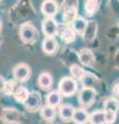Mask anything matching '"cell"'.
Returning a JSON list of instances; mask_svg holds the SVG:
<instances>
[{
    "label": "cell",
    "mask_w": 119,
    "mask_h": 124,
    "mask_svg": "<svg viewBox=\"0 0 119 124\" xmlns=\"http://www.w3.org/2000/svg\"><path fill=\"white\" fill-rule=\"evenodd\" d=\"M21 39L26 42V44H33L37 39L38 32L36 28L30 23H24L20 26V31H19Z\"/></svg>",
    "instance_id": "obj_1"
},
{
    "label": "cell",
    "mask_w": 119,
    "mask_h": 124,
    "mask_svg": "<svg viewBox=\"0 0 119 124\" xmlns=\"http://www.w3.org/2000/svg\"><path fill=\"white\" fill-rule=\"evenodd\" d=\"M38 86H40L43 90H49L51 89L53 85V79L52 76L49 72H41L40 77H38Z\"/></svg>",
    "instance_id": "obj_13"
},
{
    "label": "cell",
    "mask_w": 119,
    "mask_h": 124,
    "mask_svg": "<svg viewBox=\"0 0 119 124\" xmlns=\"http://www.w3.org/2000/svg\"><path fill=\"white\" fill-rule=\"evenodd\" d=\"M1 26H2V24H1V21H0V30H1Z\"/></svg>",
    "instance_id": "obj_30"
},
{
    "label": "cell",
    "mask_w": 119,
    "mask_h": 124,
    "mask_svg": "<svg viewBox=\"0 0 119 124\" xmlns=\"http://www.w3.org/2000/svg\"><path fill=\"white\" fill-rule=\"evenodd\" d=\"M79 59L82 62V64L87 65V66H93L95 63V57H94L93 52L87 48L80 50Z\"/></svg>",
    "instance_id": "obj_8"
},
{
    "label": "cell",
    "mask_w": 119,
    "mask_h": 124,
    "mask_svg": "<svg viewBox=\"0 0 119 124\" xmlns=\"http://www.w3.org/2000/svg\"><path fill=\"white\" fill-rule=\"evenodd\" d=\"M31 76V69L25 63H20L14 68V78L20 82H26Z\"/></svg>",
    "instance_id": "obj_5"
},
{
    "label": "cell",
    "mask_w": 119,
    "mask_h": 124,
    "mask_svg": "<svg viewBox=\"0 0 119 124\" xmlns=\"http://www.w3.org/2000/svg\"><path fill=\"white\" fill-rule=\"evenodd\" d=\"M43 32L47 37H54L58 32V24L52 18H46L43 21Z\"/></svg>",
    "instance_id": "obj_6"
},
{
    "label": "cell",
    "mask_w": 119,
    "mask_h": 124,
    "mask_svg": "<svg viewBox=\"0 0 119 124\" xmlns=\"http://www.w3.org/2000/svg\"><path fill=\"white\" fill-rule=\"evenodd\" d=\"M5 83H6V81L4 80V78H3L2 76H0V92L3 91L4 86H5Z\"/></svg>",
    "instance_id": "obj_28"
},
{
    "label": "cell",
    "mask_w": 119,
    "mask_h": 124,
    "mask_svg": "<svg viewBox=\"0 0 119 124\" xmlns=\"http://www.w3.org/2000/svg\"><path fill=\"white\" fill-rule=\"evenodd\" d=\"M40 114H41V117L45 120H47V121H53L56 117V110L52 107L45 106L44 108H41Z\"/></svg>",
    "instance_id": "obj_21"
},
{
    "label": "cell",
    "mask_w": 119,
    "mask_h": 124,
    "mask_svg": "<svg viewBox=\"0 0 119 124\" xmlns=\"http://www.w3.org/2000/svg\"><path fill=\"white\" fill-rule=\"evenodd\" d=\"M58 49V44L54 37H46L43 40V51L46 54L52 55Z\"/></svg>",
    "instance_id": "obj_10"
},
{
    "label": "cell",
    "mask_w": 119,
    "mask_h": 124,
    "mask_svg": "<svg viewBox=\"0 0 119 124\" xmlns=\"http://www.w3.org/2000/svg\"><path fill=\"white\" fill-rule=\"evenodd\" d=\"M61 38L66 42H72L76 38L75 30L72 28H70V27H65L61 32Z\"/></svg>",
    "instance_id": "obj_23"
},
{
    "label": "cell",
    "mask_w": 119,
    "mask_h": 124,
    "mask_svg": "<svg viewBox=\"0 0 119 124\" xmlns=\"http://www.w3.org/2000/svg\"><path fill=\"white\" fill-rule=\"evenodd\" d=\"M89 117L90 116L88 115V113L84 108H77L75 111L72 120L76 124H86L89 121Z\"/></svg>",
    "instance_id": "obj_15"
},
{
    "label": "cell",
    "mask_w": 119,
    "mask_h": 124,
    "mask_svg": "<svg viewBox=\"0 0 119 124\" xmlns=\"http://www.w3.org/2000/svg\"><path fill=\"white\" fill-rule=\"evenodd\" d=\"M96 90L92 88H82L79 93V102L83 108L90 107L95 100Z\"/></svg>",
    "instance_id": "obj_3"
},
{
    "label": "cell",
    "mask_w": 119,
    "mask_h": 124,
    "mask_svg": "<svg viewBox=\"0 0 119 124\" xmlns=\"http://www.w3.org/2000/svg\"><path fill=\"white\" fill-rule=\"evenodd\" d=\"M78 10H77V7L76 6H70L67 7L66 9L64 10V14H63V19L65 23L70 24V23H74L75 20L78 18Z\"/></svg>",
    "instance_id": "obj_18"
},
{
    "label": "cell",
    "mask_w": 119,
    "mask_h": 124,
    "mask_svg": "<svg viewBox=\"0 0 119 124\" xmlns=\"http://www.w3.org/2000/svg\"><path fill=\"white\" fill-rule=\"evenodd\" d=\"M76 108L71 106V104H63L59 108V116L63 121L67 122L70 120H72L74 118V114H75Z\"/></svg>",
    "instance_id": "obj_11"
},
{
    "label": "cell",
    "mask_w": 119,
    "mask_h": 124,
    "mask_svg": "<svg viewBox=\"0 0 119 124\" xmlns=\"http://www.w3.org/2000/svg\"><path fill=\"white\" fill-rule=\"evenodd\" d=\"M118 26H119V23H118Z\"/></svg>",
    "instance_id": "obj_31"
},
{
    "label": "cell",
    "mask_w": 119,
    "mask_h": 124,
    "mask_svg": "<svg viewBox=\"0 0 119 124\" xmlns=\"http://www.w3.org/2000/svg\"><path fill=\"white\" fill-rule=\"evenodd\" d=\"M14 96L17 101L24 103L26 101V99H27V97L29 96V91L27 90V88H25V87H22V86L18 87L16 90H15Z\"/></svg>",
    "instance_id": "obj_20"
},
{
    "label": "cell",
    "mask_w": 119,
    "mask_h": 124,
    "mask_svg": "<svg viewBox=\"0 0 119 124\" xmlns=\"http://www.w3.org/2000/svg\"><path fill=\"white\" fill-rule=\"evenodd\" d=\"M77 82L70 77H65L60 80L59 82V92L61 95L64 96H71L74 95L77 91Z\"/></svg>",
    "instance_id": "obj_2"
},
{
    "label": "cell",
    "mask_w": 119,
    "mask_h": 124,
    "mask_svg": "<svg viewBox=\"0 0 119 124\" xmlns=\"http://www.w3.org/2000/svg\"><path fill=\"white\" fill-rule=\"evenodd\" d=\"M26 110L29 112H36L41 106V96L38 92H30L29 96L24 102Z\"/></svg>",
    "instance_id": "obj_4"
},
{
    "label": "cell",
    "mask_w": 119,
    "mask_h": 124,
    "mask_svg": "<svg viewBox=\"0 0 119 124\" xmlns=\"http://www.w3.org/2000/svg\"><path fill=\"white\" fill-rule=\"evenodd\" d=\"M70 71H71V75L72 76V78H75V79H82V77L85 75V70H84V68L79 66L78 64H72L71 65L70 67Z\"/></svg>",
    "instance_id": "obj_24"
},
{
    "label": "cell",
    "mask_w": 119,
    "mask_h": 124,
    "mask_svg": "<svg viewBox=\"0 0 119 124\" xmlns=\"http://www.w3.org/2000/svg\"><path fill=\"white\" fill-rule=\"evenodd\" d=\"M2 119L7 124H19L21 122V116L19 112L14 108H5L2 112Z\"/></svg>",
    "instance_id": "obj_7"
},
{
    "label": "cell",
    "mask_w": 119,
    "mask_h": 124,
    "mask_svg": "<svg viewBox=\"0 0 119 124\" xmlns=\"http://www.w3.org/2000/svg\"><path fill=\"white\" fill-rule=\"evenodd\" d=\"M15 87H16V83H15L14 81H7V82L5 83L3 92H4L6 95L14 94V93H15Z\"/></svg>",
    "instance_id": "obj_26"
},
{
    "label": "cell",
    "mask_w": 119,
    "mask_h": 124,
    "mask_svg": "<svg viewBox=\"0 0 119 124\" xmlns=\"http://www.w3.org/2000/svg\"><path fill=\"white\" fill-rule=\"evenodd\" d=\"M89 121L91 124H106V116L103 111H95L93 112L90 117Z\"/></svg>",
    "instance_id": "obj_19"
},
{
    "label": "cell",
    "mask_w": 119,
    "mask_h": 124,
    "mask_svg": "<svg viewBox=\"0 0 119 124\" xmlns=\"http://www.w3.org/2000/svg\"><path fill=\"white\" fill-rule=\"evenodd\" d=\"M103 112L117 114L119 112V101L115 97H110L108 99H106Z\"/></svg>",
    "instance_id": "obj_16"
},
{
    "label": "cell",
    "mask_w": 119,
    "mask_h": 124,
    "mask_svg": "<svg viewBox=\"0 0 119 124\" xmlns=\"http://www.w3.org/2000/svg\"><path fill=\"white\" fill-rule=\"evenodd\" d=\"M41 11L48 18H51L53 16H55L58 11V4L56 1H52V0L44 1L41 4Z\"/></svg>",
    "instance_id": "obj_9"
},
{
    "label": "cell",
    "mask_w": 119,
    "mask_h": 124,
    "mask_svg": "<svg viewBox=\"0 0 119 124\" xmlns=\"http://www.w3.org/2000/svg\"><path fill=\"white\" fill-rule=\"evenodd\" d=\"M81 82L84 88H92L95 89V86L98 83V79L91 72H85V75L82 77Z\"/></svg>",
    "instance_id": "obj_14"
},
{
    "label": "cell",
    "mask_w": 119,
    "mask_h": 124,
    "mask_svg": "<svg viewBox=\"0 0 119 124\" xmlns=\"http://www.w3.org/2000/svg\"><path fill=\"white\" fill-rule=\"evenodd\" d=\"M105 116H106V124H112V123L115 122V120H116L117 114L105 112Z\"/></svg>",
    "instance_id": "obj_27"
},
{
    "label": "cell",
    "mask_w": 119,
    "mask_h": 124,
    "mask_svg": "<svg viewBox=\"0 0 119 124\" xmlns=\"http://www.w3.org/2000/svg\"><path fill=\"white\" fill-rule=\"evenodd\" d=\"M99 6V2L98 1H94V0H89V1L85 2V10L88 15H93L95 11L97 10Z\"/></svg>",
    "instance_id": "obj_25"
},
{
    "label": "cell",
    "mask_w": 119,
    "mask_h": 124,
    "mask_svg": "<svg viewBox=\"0 0 119 124\" xmlns=\"http://www.w3.org/2000/svg\"><path fill=\"white\" fill-rule=\"evenodd\" d=\"M96 27H97V25L94 21L88 22L87 28L85 30V33H84V37H85L86 40H91L94 38L95 34H96Z\"/></svg>",
    "instance_id": "obj_22"
},
{
    "label": "cell",
    "mask_w": 119,
    "mask_h": 124,
    "mask_svg": "<svg viewBox=\"0 0 119 124\" xmlns=\"http://www.w3.org/2000/svg\"><path fill=\"white\" fill-rule=\"evenodd\" d=\"M46 101H47V106L55 108L62 101V96L59 91H51L46 97Z\"/></svg>",
    "instance_id": "obj_12"
},
{
    "label": "cell",
    "mask_w": 119,
    "mask_h": 124,
    "mask_svg": "<svg viewBox=\"0 0 119 124\" xmlns=\"http://www.w3.org/2000/svg\"><path fill=\"white\" fill-rule=\"evenodd\" d=\"M113 93L117 96V97H119V82L114 85V87H113Z\"/></svg>",
    "instance_id": "obj_29"
},
{
    "label": "cell",
    "mask_w": 119,
    "mask_h": 124,
    "mask_svg": "<svg viewBox=\"0 0 119 124\" xmlns=\"http://www.w3.org/2000/svg\"><path fill=\"white\" fill-rule=\"evenodd\" d=\"M88 22L82 17H78L75 20V22L72 23V29L75 30V32H77L78 34H82L84 35L85 33V30L87 28Z\"/></svg>",
    "instance_id": "obj_17"
}]
</instances>
